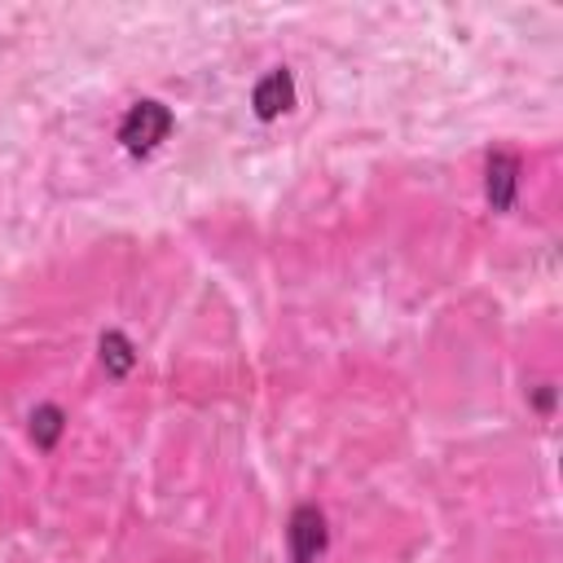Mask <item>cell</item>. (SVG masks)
I'll return each mask as SVG.
<instances>
[{"mask_svg":"<svg viewBox=\"0 0 563 563\" xmlns=\"http://www.w3.org/2000/svg\"><path fill=\"white\" fill-rule=\"evenodd\" d=\"M286 541H290L295 563H317L321 550H325V515H321L317 506H299V510L290 515Z\"/></svg>","mask_w":563,"mask_h":563,"instance_id":"2","label":"cell"},{"mask_svg":"<svg viewBox=\"0 0 563 563\" xmlns=\"http://www.w3.org/2000/svg\"><path fill=\"white\" fill-rule=\"evenodd\" d=\"M167 132H172V110L163 101H136L119 123V141L132 154H150Z\"/></svg>","mask_w":563,"mask_h":563,"instance_id":"1","label":"cell"},{"mask_svg":"<svg viewBox=\"0 0 563 563\" xmlns=\"http://www.w3.org/2000/svg\"><path fill=\"white\" fill-rule=\"evenodd\" d=\"M101 361H106V369H110V374H128L136 356H132V343H128L119 330H110V334L101 339Z\"/></svg>","mask_w":563,"mask_h":563,"instance_id":"6","label":"cell"},{"mask_svg":"<svg viewBox=\"0 0 563 563\" xmlns=\"http://www.w3.org/2000/svg\"><path fill=\"white\" fill-rule=\"evenodd\" d=\"M251 106H255L260 119H277L282 110H290V106H295V79H290V70H268V75L255 84Z\"/></svg>","mask_w":563,"mask_h":563,"instance_id":"3","label":"cell"},{"mask_svg":"<svg viewBox=\"0 0 563 563\" xmlns=\"http://www.w3.org/2000/svg\"><path fill=\"white\" fill-rule=\"evenodd\" d=\"M62 431H66V418H62L57 405H44V409L31 413V440H35L40 449H53V444L62 440Z\"/></svg>","mask_w":563,"mask_h":563,"instance_id":"5","label":"cell"},{"mask_svg":"<svg viewBox=\"0 0 563 563\" xmlns=\"http://www.w3.org/2000/svg\"><path fill=\"white\" fill-rule=\"evenodd\" d=\"M515 185H519L515 154H493L488 158V202H493V211H506L515 202Z\"/></svg>","mask_w":563,"mask_h":563,"instance_id":"4","label":"cell"}]
</instances>
